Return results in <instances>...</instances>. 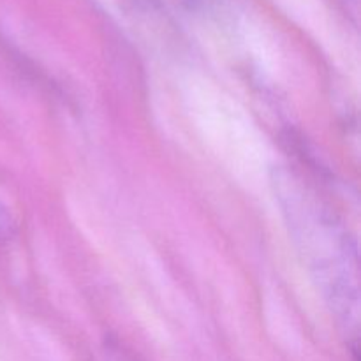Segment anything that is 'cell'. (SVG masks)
<instances>
[{"label":"cell","instance_id":"6da1fadb","mask_svg":"<svg viewBox=\"0 0 361 361\" xmlns=\"http://www.w3.org/2000/svg\"><path fill=\"white\" fill-rule=\"evenodd\" d=\"M289 235L338 328L358 349L360 261L355 236L307 180L286 168L271 178Z\"/></svg>","mask_w":361,"mask_h":361}]
</instances>
